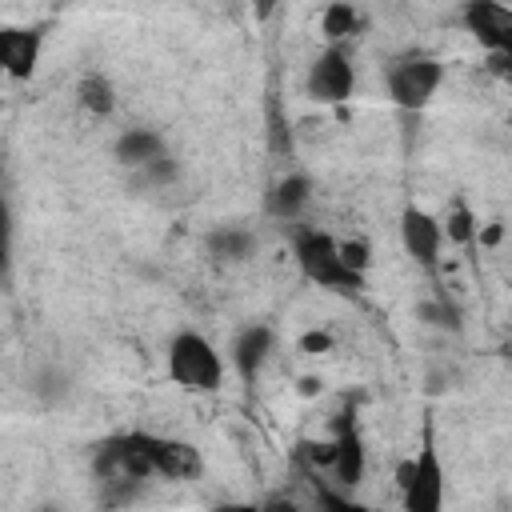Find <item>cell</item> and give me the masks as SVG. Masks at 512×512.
Segmentation results:
<instances>
[{
    "mask_svg": "<svg viewBox=\"0 0 512 512\" xmlns=\"http://www.w3.org/2000/svg\"><path fill=\"white\" fill-rule=\"evenodd\" d=\"M328 468H332V480L340 492H356L364 472H368V452H364V436L356 428L352 416H344L336 424V436L328 444Z\"/></svg>",
    "mask_w": 512,
    "mask_h": 512,
    "instance_id": "obj_6",
    "label": "cell"
},
{
    "mask_svg": "<svg viewBox=\"0 0 512 512\" xmlns=\"http://www.w3.org/2000/svg\"><path fill=\"white\" fill-rule=\"evenodd\" d=\"M300 352H308V356L332 352V332H304V336H300Z\"/></svg>",
    "mask_w": 512,
    "mask_h": 512,
    "instance_id": "obj_21",
    "label": "cell"
},
{
    "mask_svg": "<svg viewBox=\"0 0 512 512\" xmlns=\"http://www.w3.org/2000/svg\"><path fill=\"white\" fill-rule=\"evenodd\" d=\"M460 20L480 40V48H488L492 56L512 52V8H504L496 0H468L460 8Z\"/></svg>",
    "mask_w": 512,
    "mask_h": 512,
    "instance_id": "obj_7",
    "label": "cell"
},
{
    "mask_svg": "<svg viewBox=\"0 0 512 512\" xmlns=\"http://www.w3.org/2000/svg\"><path fill=\"white\" fill-rule=\"evenodd\" d=\"M44 32L24 28V24H0V76L8 80H32L40 64Z\"/></svg>",
    "mask_w": 512,
    "mask_h": 512,
    "instance_id": "obj_9",
    "label": "cell"
},
{
    "mask_svg": "<svg viewBox=\"0 0 512 512\" xmlns=\"http://www.w3.org/2000/svg\"><path fill=\"white\" fill-rule=\"evenodd\" d=\"M356 32H360V12L352 4H328L320 12V36L328 40V48H344V40Z\"/></svg>",
    "mask_w": 512,
    "mask_h": 512,
    "instance_id": "obj_15",
    "label": "cell"
},
{
    "mask_svg": "<svg viewBox=\"0 0 512 512\" xmlns=\"http://www.w3.org/2000/svg\"><path fill=\"white\" fill-rule=\"evenodd\" d=\"M400 244L404 252L424 268V272H436L440 264V248H444V232H440V220L416 204H408L400 212Z\"/></svg>",
    "mask_w": 512,
    "mask_h": 512,
    "instance_id": "obj_8",
    "label": "cell"
},
{
    "mask_svg": "<svg viewBox=\"0 0 512 512\" xmlns=\"http://www.w3.org/2000/svg\"><path fill=\"white\" fill-rule=\"evenodd\" d=\"M308 204H312V180H308L304 172L280 176V180L272 184V192H268V212H272L276 220H284V224H296Z\"/></svg>",
    "mask_w": 512,
    "mask_h": 512,
    "instance_id": "obj_12",
    "label": "cell"
},
{
    "mask_svg": "<svg viewBox=\"0 0 512 512\" xmlns=\"http://www.w3.org/2000/svg\"><path fill=\"white\" fill-rule=\"evenodd\" d=\"M272 348H276V332H272L268 324H248V328H240L236 340H232V368H236V376H240L244 384H252V380L260 376V368L268 364Z\"/></svg>",
    "mask_w": 512,
    "mask_h": 512,
    "instance_id": "obj_11",
    "label": "cell"
},
{
    "mask_svg": "<svg viewBox=\"0 0 512 512\" xmlns=\"http://www.w3.org/2000/svg\"><path fill=\"white\" fill-rule=\"evenodd\" d=\"M76 104L96 116V120H108L116 112V84L104 76V72H84L76 80Z\"/></svg>",
    "mask_w": 512,
    "mask_h": 512,
    "instance_id": "obj_14",
    "label": "cell"
},
{
    "mask_svg": "<svg viewBox=\"0 0 512 512\" xmlns=\"http://www.w3.org/2000/svg\"><path fill=\"white\" fill-rule=\"evenodd\" d=\"M356 88V64L344 48H324L312 64H308V76H304V92L316 100V104H344Z\"/></svg>",
    "mask_w": 512,
    "mask_h": 512,
    "instance_id": "obj_5",
    "label": "cell"
},
{
    "mask_svg": "<svg viewBox=\"0 0 512 512\" xmlns=\"http://www.w3.org/2000/svg\"><path fill=\"white\" fill-rule=\"evenodd\" d=\"M152 464L160 480H196L204 476V456L192 440L180 436H156L152 440Z\"/></svg>",
    "mask_w": 512,
    "mask_h": 512,
    "instance_id": "obj_10",
    "label": "cell"
},
{
    "mask_svg": "<svg viewBox=\"0 0 512 512\" xmlns=\"http://www.w3.org/2000/svg\"><path fill=\"white\" fill-rule=\"evenodd\" d=\"M340 244V260L356 272V276H368V268H372V248H368V240H336Z\"/></svg>",
    "mask_w": 512,
    "mask_h": 512,
    "instance_id": "obj_19",
    "label": "cell"
},
{
    "mask_svg": "<svg viewBox=\"0 0 512 512\" xmlns=\"http://www.w3.org/2000/svg\"><path fill=\"white\" fill-rule=\"evenodd\" d=\"M164 368H168V380L184 392H216L224 384V360L216 344L196 328H180L168 340Z\"/></svg>",
    "mask_w": 512,
    "mask_h": 512,
    "instance_id": "obj_2",
    "label": "cell"
},
{
    "mask_svg": "<svg viewBox=\"0 0 512 512\" xmlns=\"http://www.w3.org/2000/svg\"><path fill=\"white\" fill-rule=\"evenodd\" d=\"M440 232H444V240H452V244H472L476 232H480V224H476V216H472L464 204H456V208L448 212V220H440Z\"/></svg>",
    "mask_w": 512,
    "mask_h": 512,
    "instance_id": "obj_18",
    "label": "cell"
},
{
    "mask_svg": "<svg viewBox=\"0 0 512 512\" xmlns=\"http://www.w3.org/2000/svg\"><path fill=\"white\" fill-rule=\"evenodd\" d=\"M312 492H316L320 512H380V508L356 500L352 492H340V488H332V484H320V476H312Z\"/></svg>",
    "mask_w": 512,
    "mask_h": 512,
    "instance_id": "obj_17",
    "label": "cell"
},
{
    "mask_svg": "<svg viewBox=\"0 0 512 512\" xmlns=\"http://www.w3.org/2000/svg\"><path fill=\"white\" fill-rule=\"evenodd\" d=\"M396 484H400V504H404V512H444L448 480H444V464H440V452H436L428 428H424L420 452L408 456V460H400Z\"/></svg>",
    "mask_w": 512,
    "mask_h": 512,
    "instance_id": "obj_3",
    "label": "cell"
},
{
    "mask_svg": "<svg viewBox=\"0 0 512 512\" xmlns=\"http://www.w3.org/2000/svg\"><path fill=\"white\" fill-rule=\"evenodd\" d=\"M444 84V64L436 56H424V52H408L400 60H392L384 68V88H388V100L400 108V112H420L432 104L436 88Z\"/></svg>",
    "mask_w": 512,
    "mask_h": 512,
    "instance_id": "obj_4",
    "label": "cell"
},
{
    "mask_svg": "<svg viewBox=\"0 0 512 512\" xmlns=\"http://www.w3.org/2000/svg\"><path fill=\"white\" fill-rule=\"evenodd\" d=\"M8 264H12V204L8 192L0 188V276H8Z\"/></svg>",
    "mask_w": 512,
    "mask_h": 512,
    "instance_id": "obj_20",
    "label": "cell"
},
{
    "mask_svg": "<svg viewBox=\"0 0 512 512\" xmlns=\"http://www.w3.org/2000/svg\"><path fill=\"white\" fill-rule=\"evenodd\" d=\"M212 512H264V504H252V500H224V504H216Z\"/></svg>",
    "mask_w": 512,
    "mask_h": 512,
    "instance_id": "obj_22",
    "label": "cell"
},
{
    "mask_svg": "<svg viewBox=\"0 0 512 512\" xmlns=\"http://www.w3.org/2000/svg\"><path fill=\"white\" fill-rule=\"evenodd\" d=\"M168 148H164V136L152 132V128H128L116 136V160L128 164V168H152L156 160H164Z\"/></svg>",
    "mask_w": 512,
    "mask_h": 512,
    "instance_id": "obj_13",
    "label": "cell"
},
{
    "mask_svg": "<svg viewBox=\"0 0 512 512\" xmlns=\"http://www.w3.org/2000/svg\"><path fill=\"white\" fill-rule=\"evenodd\" d=\"M208 252H212L216 260L240 264V260L252 256V232H244V228H216V232L208 236Z\"/></svg>",
    "mask_w": 512,
    "mask_h": 512,
    "instance_id": "obj_16",
    "label": "cell"
},
{
    "mask_svg": "<svg viewBox=\"0 0 512 512\" xmlns=\"http://www.w3.org/2000/svg\"><path fill=\"white\" fill-rule=\"evenodd\" d=\"M292 256H296V268L308 284L324 288V292H360L364 288V276H356L344 260H340V244L332 232L324 228H308V224H296L292 228Z\"/></svg>",
    "mask_w": 512,
    "mask_h": 512,
    "instance_id": "obj_1",
    "label": "cell"
}]
</instances>
